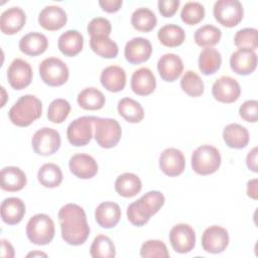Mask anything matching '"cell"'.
Segmentation results:
<instances>
[{"instance_id": "cell-51", "label": "cell", "mask_w": 258, "mask_h": 258, "mask_svg": "<svg viewBox=\"0 0 258 258\" xmlns=\"http://www.w3.org/2000/svg\"><path fill=\"white\" fill-rule=\"evenodd\" d=\"M257 178L251 179L247 183V195L253 200L258 199V185H257Z\"/></svg>"}, {"instance_id": "cell-48", "label": "cell", "mask_w": 258, "mask_h": 258, "mask_svg": "<svg viewBox=\"0 0 258 258\" xmlns=\"http://www.w3.org/2000/svg\"><path fill=\"white\" fill-rule=\"evenodd\" d=\"M122 4H123L122 0H100L99 1V5L101 6V8L108 13L117 12L121 8Z\"/></svg>"}, {"instance_id": "cell-39", "label": "cell", "mask_w": 258, "mask_h": 258, "mask_svg": "<svg viewBox=\"0 0 258 258\" xmlns=\"http://www.w3.org/2000/svg\"><path fill=\"white\" fill-rule=\"evenodd\" d=\"M90 254L94 258H113L116 255L115 245L108 236L98 235L90 247Z\"/></svg>"}, {"instance_id": "cell-45", "label": "cell", "mask_w": 258, "mask_h": 258, "mask_svg": "<svg viewBox=\"0 0 258 258\" xmlns=\"http://www.w3.org/2000/svg\"><path fill=\"white\" fill-rule=\"evenodd\" d=\"M112 31L111 22L104 17H95L88 24V32L91 36H109Z\"/></svg>"}, {"instance_id": "cell-30", "label": "cell", "mask_w": 258, "mask_h": 258, "mask_svg": "<svg viewBox=\"0 0 258 258\" xmlns=\"http://www.w3.org/2000/svg\"><path fill=\"white\" fill-rule=\"evenodd\" d=\"M141 188L142 183L140 178L132 172H125L119 175L115 181V190L124 198L136 196Z\"/></svg>"}, {"instance_id": "cell-36", "label": "cell", "mask_w": 258, "mask_h": 258, "mask_svg": "<svg viewBox=\"0 0 258 258\" xmlns=\"http://www.w3.org/2000/svg\"><path fill=\"white\" fill-rule=\"evenodd\" d=\"M156 16L149 8H137L131 15V24L138 31L149 32L156 26Z\"/></svg>"}, {"instance_id": "cell-28", "label": "cell", "mask_w": 258, "mask_h": 258, "mask_svg": "<svg viewBox=\"0 0 258 258\" xmlns=\"http://www.w3.org/2000/svg\"><path fill=\"white\" fill-rule=\"evenodd\" d=\"M84 46V37L78 30H68L63 32L57 41L59 51L66 56L79 54Z\"/></svg>"}, {"instance_id": "cell-4", "label": "cell", "mask_w": 258, "mask_h": 258, "mask_svg": "<svg viewBox=\"0 0 258 258\" xmlns=\"http://www.w3.org/2000/svg\"><path fill=\"white\" fill-rule=\"evenodd\" d=\"M55 229L51 218L45 214H36L26 225L28 240L35 245H47L54 237Z\"/></svg>"}, {"instance_id": "cell-37", "label": "cell", "mask_w": 258, "mask_h": 258, "mask_svg": "<svg viewBox=\"0 0 258 258\" xmlns=\"http://www.w3.org/2000/svg\"><path fill=\"white\" fill-rule=\"evenodd\" d=\"M37 178L38 181L45 187H56L62 181V171L60 167L54 163H45L39 168Z\"/></svg>"}, {"instance_id": "cell-40", "label": "cell", "mask_w": 258, "mask_h": 258, "mask_svg": "<svg viewBox=\"0 0 258 258\" xmlns=\"http://www.w3.org/2000/svg\"><path fill=\"white\" fill-rule=\"evenodd\" d=\"M180 88L190 97H200L204 93V82L194 71H186L180 80Z\"/></svg>"}, {"instance_id": "cell-16", "label": "cell", "mask_w": 258, "mask_h": 258, "mask_svg": "<svg viewBox=\"0 0 258 258\" xmlns=\"http://www.w3.org/2000/svg\"><path fill=\"white\" fill-rule=\"evenodd\" d=\"M152 53L151 42L147 38L134 37L129 40L124 48V55L127 61L132 64H139L149 59Z\"/></svg>"}, {"instance_id": "cell-15", "label": "cell", "mask_w": 258, "mask_h": 258, "mask_svg": "<svg viewBox=\"0 0 258 258\" xmlns=\"http://www.w3.org/2000/svg\"><path fill=\"white\" fill-rule=\"evenodd\" d=\"M159 167L168 176H177L185 168L183 153L176 148H166L159 156Z\"/></svg>"}, {"instance_id": "cell-27", "label": "cell", "mask_w": 258, "mask_h": 258, "mask_svg": "<svg viewBox=\"0 0 258 258\" xmlns=\"http://www.w3.org/2000/svg\"><path fill=\"white\" fill-rule=\"evenodd\" d=\"M1 188L6 191H18L26 185L25 173L16 166H6L0 173Z\"/></svg>"}, {"instance_id": "cell-19", "label": "cell", "mask_w": 258, "mask_h": 258, "mask_svg": "<svg viewBox=\"0 0 258 258\" xmlns=\"http://www.w3.org/2000/svg\"><path fill=\"white\" fill-rule=\"evenodd\" d=\"M68 20L66 11L56 5L44 7L38 15V23L46 30L54 31L62 28Z\"/></svg>"}, {"instance_id": "cell-18", "label": "cell", "mask_w": 258, "mask_h": 258, "mask_svg": "<svg viewBox=\"0 0 258 258\" xmlns=\"http://www.w3.org/2000/svg\"><path fill=\"white\" fill-rule=\"evenodd\" d=\"M73 174L82 179H89L98 172V164L94 157L86 153H77L73 155L69 162Z\"/></svg>"}, {"instance_id": "cell-8", "label": "cell", "mask_w": 258, "mask_h": 258, "mask_svg": "<svg viewBox=\"0 0 258 258\" xmlns=\"http://www.w3.org/2000/svg\"><path fill=\"white\" fill-rule=\"evenodd\" d=\"M213 13L220 24L226 27H234L242 21L244 9L238 0H219L214 5Z\"/></svg>"}, {"instance_id": "cell-10", "label": "cell", "mask_w": 258, "mask_h": 258, "mask_svg": "<svg viewBox=\"0 0 258 258\" xmlns=\"http://www.w3.org/2000/svg\"><path fill=\"white\" fill-rule=\"evenodd\" d=\"M59 133L48 127L37 130L31 139L33 150L42 156H48L55 153L60 147Z\"/></svg>"}, {"instance_id": "cell-50", "label": "cell", "mask_w": 258, "mask_h": 258, "mask_svg": "<svg viewBox=\"0 0 258 258\" xmlns=\"http://www.w3.org/2000/svg\"><path fill=\"white\" fill-rule=\"evenodd\" d=\"M1 256L3 258L14 257V249L12 245L5 239L1 240Z\"/></svg>"}, {"instance_id": "cell-24", "label": "cell", "mask_w": 258, "mask_h": 258, "mask_svg": "<svg viewBox=\"0 0 258 258\" xmlns=\"http://www.w3.org/2000/svg\"><path fill=\"white\" fill-rule=\"evenodd\" d=\"M100 81L107 91L117 93L125 88L126 73L121 67L109 66L102 71Z\"/></svg>"}, {"instance_id": "cell-1", "label": "cell", "mask_w": 258, "mask_h": 258, "mask_svg": "<svg viewBox=\"0 0 258 258\" xmlns=\"http://www.w3.org/2000/svg\"><path fill=\"white\" fill-rule=\"evenodd\" d=\"M61 238L70 245L84 244L89 235L90 227L84 209L77 204H67L58 212Z\"/></svg>"}, {"instance_id": "cell-43", "label": "cell", "mask_w": 258, "mask_h": 258, "mask_svg": "<svg viewBox=\"0 0 258 258\" xmlns=\"http://www.w3.org/2000/svg\"><path fill=\"white\" fill-rule=\"evenodd\" d=\"M180 17L185 24H198L205 17V8L199 2H187L181 9Z\"/></svg>"}, {"instance_id": "cell-14", "label": "cell", "mask_w": 258, "mask_h": 258, "mask_svg": "<svg viewBox=\"0 0 258 258\" xmlns=\"http://www.w3.org/2000/svg\"><path fill=\"white\" fill-rule=\"evenodd\" d=\"M7 79L13 89L22 90L32 81V68L26 60L15 58L7 70Z\"/></svg>"}, {"instance_id": "cell-7", "label": "cell", "mask_w": 258, "mask_h": 258, "mask_svg": "<svg viewBox=\"0 0 258 258\" xmlns=\"http://www.w3.org/2000/svg\"><path fill=\"white\" fill-rule=\"evenodd\" d=\"M42 82L50 87H59L67 83L70 72L67 64L57 57L43 59L38 68Z\"/></svg>"}, {"instance_id": "cell-38", "label": "cell", "mask_w": 258, "mask_h": 258, "mask_svg": "<svg viewBox=\"0 0 258 258\" xmlns=\"http://www.w3.org/2000/svg\"><path fill=\"white\" fill-rule=\"evenodd\" d=\"M222 31L218 27L212 24H206L198 28L195 32V41L199 46L212 47L220 41Z\"/></svg>"}, {"instance_id": "cell-29", "label": "cell", "mask_w": 258, "mask_h": 258, "mask_svg": "<svg viewBox=\"0 0 258 258\" xmlns=\"http://www.w3.org/2000/svg\"><path fill=\"white\" fill-rule=\"evenodd\" d=\"M223 138L230 148L242 149L249 143V132L244 126L232 123L224 128Z\"/></svg>"}, {"instance_id": "cell-52", "label": "cell", "mask_w": 258, "mask_h": 258, "mask_svg": "<svg viewBox=\"0 0 258 258\" xmlns=\"http://www.w3.org/2000/svg\"><path fill=\"white\" fill-rule=\"evenodd\" d=\"M30 256H32V257H34V256H44V257H46V254L42 253V252H31V253L27 254V257H30Z\"/></svg>"}, {"instance_id": "cell-46", "label": "cell", "mask_w": 258, "mask_h": 258, "mask_svg": "<svg viewBox=\"0 0 258 258\" xmlns=\"http://www.w3.org/2000/svg\"><path fill=\"white\" fill-rule=\"evenodd\" d=\"M240 117L251 123L257 122L258 118V102L256 100H248L244 102L239 108Z\"/></svg>"}, {"instance_id": "cell-5", "label": "cell", "mask_w": 258, "mask_h": 258, "mask_svg": "<svg viewBox=\"0 0 258 258\" xmlns=\"http://www.w3.org/2000/svg\"><path fill=\"white\" fill-rule=\"evenodd\" d=\"M221 165V154L219 150L209 144L198 147L191 155L192 170L201 175L216 172Z\"/></svg>"}, {"instance_id": "cell-32", "label": "cell", "mask_w": 258, "mask_h": 258, "mask_svg": "<svg viewBox=\"0 0 258 258\" xmlns=\"http://www.w3.org/2000/svg\"><path fill=\"white\" fill-rule=\"evenodd\" d=\"M222 64L221 53L213 47H205L199 56V69L202 74L209 76L217 73Z\"/></svg>"}, {"instance_id": "cell-12", "label": "cell", "mask_w": 258, "mask_h": 258, "mask_svg": "<svg viewBox=\"0 0 258 258\" xmlns=\"http://www.w3.org/2000/svg\"><path fill=\"white\" fill-rule=\"evenodd\" d=\"M229 245L228 231L221 226H211L207 228L202 236L203 249L212 254L222 253Z\"/></svg>"}, {"instance_id": "cell-41", "label": "cell", "mask_w": 258, "mask_h": 258, "mask_svg": "<svg viewBox=\"0 0 258 258\" xmlns=\"http://www.w3.org/2000/svg\"><path fill=\"white\" fill-rule=\"evenodd\" d=\"M71 112V105L64 99L53 100L47 109V119L55 124L62 123Z\"/></svg>"}, {"instance_id": "cell-33", "label": "cell", "mask_w": 258, "mask_h": 258, "mask_svg": "<svg viewBox=\"0 0 258 258\" xmlns=\"http://www.w3.org/2000/svg\"><path fill=\"white\" fill-rule=\"evenodd\" d=\"M157 37L160 43L164 46L176 47L183 43L185 39V32L176 24H166L158 30Z\"/></svg>"}, {"instance_id": "cell-26", "label": "cell", "mask_w": 258, "mask_h": 258, "mask_svg": "<svg viewBox=\"0 0 258 258\" xmlns=\"http://www.w3.org/2000/svg\"><path fill=\"white\" fill-rule=\"evenodd\" d=\"M48 46L46 36L40 32H30L19 40V49L27 55L36 56L43 53Z\"/></svg>"}, {"instance_id": "cell-34", "label": "cell", "mask_w": 258, "mask_h": 258, "mask_svg": "<svg viewBox=\"0 0 258 258\" xmlns=\"http://www.w3.org/2000/svg\"><path fill=\"white\" fill-rule=\"evenodd\" d=\"M118 113L129 123H139L144 118V110L140 103L131 99L123 98L118 102Z\"/></svg>"}, {"instance_id": "cell-13", "label": "cell", "mask_w": 258, "mask_h": 258, "mask_svg": "<svg viewBox=\"0 0 258 258\" xmlns=\"http://www.w3.org/2000/svg\"><path fill=\"white\" fill-rule=\"evenodd\" d=\"M213 97L221 103H234L241 95V88L239 83L228 76L219 78L212 87Z\"/></svg>"}, {"instance_id": "cell-9", "label": "cell", "mask_w": 258, "mask_h": 258, "mask_svg": "<svg viewBox=\"0 0 258 258\" xmlns=\"http://www.w3.org/2000/svg\"><path fill=\"white\" fill-rule=\"evenodd\" d=\"M96 117L83 116L74 120L67 129L69 142L74 146L87 145L93 137V126Z\"/></svg>"}, {"instance_id": "cell-44", "label": "cell", "mask_w": 258, "mask_h": 258, "mask_svg": "<svg viewBox=\"0 0 258 258\" xmlns=\"http://www.w3.org/2000/svg\"><path fill=\"white\" fill-rule=\"evenodd\" d=\"M140 256L143 258H167L169 253L167 251L166 245L159 240H148L144 242L140 249Z\"/></svg>"}, {"instance_id": "cell-25", "label": "cell", "mask_w": 258, "mask_h": 258, "mask_svg": "<svg viewBox=\"0 0 258 258\" xmlns=\"http://www.w3.org/2000/svg\"><path fill=\"white\" fill-rule=\"evenodd\" d=\"M2 221L8 225H16L25 215V205L19 198H7L1 204Z\"/></svg>"}, {"instance_id": "cell-3", "label": "cell", "mask_w": 258, "mask_h": 258, "mask_svg": "<svg viewBox=\"0 0 258 258\" xmlns=\"http://www.w3.org/2000/svg\"><path fill=\"white\" fill-rule=\"evenodd\" d=\"M42 103L33 95H24L10 108V121L19 127H27L41 116Z\"/></svg>"}, {"instance_id": "cell-17", "label": "cell", "mask_w": 258, "mask_h": 258, "mask_svg": "<svg viewBox=\"0 0 258 258\" xmlns=\"http://www.w3.org/2000/svg\"><path fill=\"white\" fill-rule=\"evenodd\" d=\"M230 67L237 75L248 76L256 70L257 55L254 50L239 48L231 54Z\"/></svg>"}, {"instance_id": "cell-2", "label": "cell", "mask_w": 258, "mask_h": 258, "mask_svg": "<svg viewBox=\"0 0 258 258\" xmlns=\"http://www.w3.org/2000/svg\"><path fill=\"white\" fill-rule=\"evenodd\" d=\"M165 198L158 190H150L127 208L128 221L137 227L148 223L150 217L155 215L164 205Z\"/></svg>"}, {"instance_id": "cell-35", "label": "cell", "mask_w": 258, "mask_h": 258, "mask_svg": "<svg viewBox=\"0 0 258 258\" xmlns=\"http://www.w3.org/2000/svg\"><path fill=\"white\" fill-rule=\"evenodd\" d=\"M90 47L95 53L105 58H114L119 51L117 43L106 35L91 36Z\"/></svg>"}, {"instance_id": "cell-21", "label": "cell", "mask_w": 258, "mask_h": 258, "mask_svg": "<svg viewBox=\"0 0 258 258\" xmlns=\"http://www.w3.org/2000/svg\"><path fill=\"white\" fill-rule=\"evenodd\" d=\"M156 80L153 73L148 68L136 70L131 77V89L139 96H148L154 92Z\"/></svg>"}, {"instance_id": "cell-20", "label": "cell", "mask_w": 258, "mask_h": 258, "mask_svg": "<svg viewBox=\"0 0 258 258\" xmlns=\"http://www.w3.org/2000/svg\"><path fill=\"white\" fill-rule=\"evenodd\" d=\"M157 70L163 81L174 82L183 71V62L178 55L165 53L158 59Z\"/></svg>"}, {"instance_id": "cell-6", "label": "cell", "mask_w": 258, "mask_h": 258, "mask_svg": "<svg viewBox=\"0 0 258 258\" xmlns=\"http://www.w3.org/2000/svg\"><path fill=\"white\" fill-rule=\"evenodd\" d=\"M94 126L95 140L102 148H113L120 141L122 130L117 120L96 117Z\"/></svg>"}, {"instance_id": "cell-11", "label": "cell", "mask_w": 258, "mask_h": 258, "mask_svg": "<svg viewBox=\"0 0 258 258\" xmlns=\"http://www.w3.org/2000/svg\"><path fill=\"white\" fill-rule=\"evenodd\" d=\"M169 242L175 252L188 253L196 246V233L190 225L177 224L169 232Z\"/></svg>"}, {"instance_id": "cell-31", "label": "cell", "mask_w": 258, "mask_h": 258, "mask_svg": "<svg viewBox=\"0 0 258 258\" xmlns=\"http://www.w3.org/2000/svg\"><path fill=\"white\" fill-rule=\"evenodd\" d=\"M77 101L81 108L90 111L102 109L106 102L104 94L100 90L93 87L86 88L81 91L78 95Z\"/></svg>"}, {"instance_id": "cell-42", "label": "cell", "mask_w": 258, "mask_h": 258, "mask_svg": "<svg viewBox=\"0 0 258 258\" xmlns=\"http://www.w3.org/2000/svg\"><path fill=\"white\" fill-rule=\"evenodd\" d=\"M234 43L239 48L255 50L258 46V31L256 28L247 27L240 29L234 36Z\"/></svg>"}, {"instance_id": "cell-23", "label": "cell", "mask_w": 258, "mask_h": 258, "mask_svg": "<svg viewBox=\"0 0 258 258\" xmlns=\"http://www.w3.org/2000/svg\"><path fill=\"white\" fill-rule=\"evenodd\" d=\"M121 210L114 202H104L95 211V219L98 225L105 229L114 228L120 221Z\"/></svg>"}, {"instance_id": "cell-47", "label": "cell", "mask_w": 258, "mask_h": 258, "mask_svg": "<svg viewBox=\"0 0 258 258\" xmlns=\"http://www.w3.org/2000/svg\"><path fill=\"white\" fill-rule=\"evenodd\" d=\"M179 4L178 0H159L158 10L163 17H172L176 13Z\"/></svg>"}, {"instance_id": "cell-49", "label": "cell", "mask_w": 258, "mask_h": 258, "mask_svg": "<svg viewBox=\"0 0 258 258\" xmlns=\"http://www.w3.org/2000/svg\"><path fill=\"white\" fill-rule=\"evenodd\" d=\"M257 154H258L257 147H254L251 151H249V153L247 154V157H246V164H247L248 168L253 172H258Z\"/></svg>"}, {"instance_id": "cell-22", "label": "cell", "mask_w": 258, "mask_h": 258, "mask_svg": "<svg viewBox=\"0 0 258 258\" xmlns=\"http://www.w3.org/2000/svg\"><path fill=\"white\" fill-rule=\"evenodd\" d=\"M25 21L24 11L19 7H11L1 14L0 29L4 34L12 35L22 29Z\"/></svg>"}]
</instances>
